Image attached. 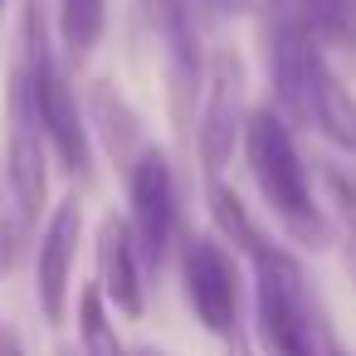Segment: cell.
<instances>
[{
    "label": "cell",
    "mask_w": 356,
    "mask_h": 356,
    "mask_svg": "<svg viewBox=\"0 0 356 356\" xmlns=\"http://www.w3.org/2000/svg\"><path fill=\"white\" fill-rule=\"evenodd\" d=\"M244 161L254 171V186L259 195L268 200L273 220L307 249H322L332 225L322 215V205L312 200V181H307V166L298 156V142L288 132V118L278 108H254L249 122H244Z\"/></svg>",
    "instance_id": "6da1fadb"
},
{
    "label": "cell",
    "mask_w": 356,
    "mask_h": 356,
    "mask_svg": "<svg viewBox=\"0 0 356 356\" xmlns=\"http://www.w3.org/2000/svg\"><path fill=\"white\" fill-rule=\"evenodd\" d=\"M249 264H254V327L264 356H322L298 259L268 239L249 254Z\"/></svg>",
    "instance_id": "7a4b0ae2"
},
{
    "label": "cell",
    "mask_w": 356,
    "mask_h": 356,
    "mask_svg": "<svg viewBox=\"0 0 356 356\" xmlns=\"http://www.w3.org/2000/svg\"><path fill=\"white\" fill-rule=\"evenodd\" d=\"M205 88H200V122H195V152H200V166L205 176L215 181L234 147L244 142V122H249V108H244V59L234 44H220L205 69H200Z\"/></svg>",
    "instance_id": "3957f363"
},
{
    "label": "cell",
    "mask_w": 356,
    "mask_h": 356,
    "mask_svg": "<svg viewBox=\"0 0 356 356\" xmlns=\"http://www.w3.org/2000/svg\"><path fill=\"white\" fill-rule=\"evenodd\" d=\"M6 166H10V195H15L20 234H30L44 200H49V137L40 122L30 74L20 64L10 74V152H6Z\"/></svg>",
    "instance_id": "277c9868"
},
{
    "label": "cell",
    "mask_w": 356,
    "mask_h": 356,
    "mask_svg": "<svg viewBox=\"0 0 356 356\" xmlns=\"http://www.w3.org/2000/svg\"><path fill=\"white\" fill-rule=\"evenodd\" d=\"M127 195H132V234L147 264H166L176 234H181V195H176V171L166 152L142 147L137 161L127 166Z\"/></svg>",
    "instance_id": "5b68a950"
},
{
    "label": "cell",
    "mask_w": 356,
    "mask_h": 356,
    "mask_svg": "<svg viewBox=\"0 0 356 356\" xmlns=\"http://www.w3.org/2000/svg\"><path fill=\"white\" fill-rule=\"evenodd\" d=\"M181 278L195 317L215 337L239 332V268L234 254L210 234H181Z\"/></svg>",
    "instance_id": "8992f818"
},
{
    "label": "cell",
    "mask_w": 356,
    "mask_h": 356,
    "mask_svg": "<svg viewBox=\"0 0 356 356\" xmlns=\"http://www.w3.org/2000/svg\"><path fill=\"white\" fill-rule=\"evenodd\" d=\"M79 239H83V210L79 200H59L44 234H40V254H35V298L44 322H64L69 312V268L79 259Z\"/></svg>",
    "instance_id": "52a82bcc"
},
{
    "label": "cell",
    "mask_w": 356,
    "mask_h": 356,
    "mask_svg": "<svg viewBox=\"0 0 356 356\" xmlns=\"http://www.w3.org/2000/svg\"><path fill=\"white\" fill-rule=\"evenodd\" d=\"M98 288L108 298V307H118L122 317H142L147 312V288H142V249L137 234L122 215H108L98 225Z\"/></svg>",
    "instance_id": "ba28073f"
},
{
    "label": "cell",
    "mask_w": 356,
    "mask_h": 356,
    "mask_svg": "<svg viewBox=\"0 0 356 356\" xmlns=\"http://www.w3.org/2000/svg\"><path fill=\"white\" fill-rule=\"evenodd\" d=\"M88 122L98 127V137H103L108 156L118 161V171L127 176V166H132V161H137V152L147 147L137 108H132L113 83H93V93H88Z\"/></svg>",
    "instance_id": "9c48e42d"
},
{
    "label": "cell",
    "mask_w": 356,
    "mask_h": 356,
    "mask_svg": "<svg viewBox=\"0 0 356 356\" xmlns=\"http://www.w3.org/2000/svg\"><path fill=\"white\" fill-rule=\"evenodd\" d=\"M307 127H317L332 147L356 156V98L341 88V79L332 74L327 59H317L312 69V93H307Z\"/></svg>",
    "instance_id": "30bf717a"
},
{
    "label": "cell",
    "mask_w": 356,
    "mask_h": 356,
    "mask_svg": "<svg viewBox=\"0 0 356 356\" xmlns=\"http://www.w3.org/2000/svg\"><path fill=\"white\" fill-rule=\"evenodd\" d=\"M147 15H152V30L161 35L166 54H171V69L181 83H195L200 79V30H195V0H147Z\"/></svg>",
    "instance_id": "8fae6325"
},
{
    "label": "cell",
    "mask_w": 356,
    "mask_h": 356,
    "mask_svg": "<svg viewBox=\"0 0 356 356\" xmlns=\"http://www.w3.org/2000/svg\"><path fill=\"white\" fill-rule=\"evenodd\" d=\"M298 15L322 49L356 54V0H298Z\"/></svg>",
    "instance_id": "7c38bea8"
},
{
    "label": "cell",
    "mask_w": 356,
    "mask_h": 356,
    "mask_svg": "<svg viewBox=\"0 0 356 356\" xmlns=\"http://www.w3.org/2000/svg\"><path fill=\"white\" fill-rule=\"evenodd\" d=\"M54 20H59V40H64L69 59H83L103 40L108 0H54Z\"/></svg>",
    "instance_id": "4fadbf2b"
},
{
    "label": "cell",
    "mask_w": 356,
    "mask_h": 356,
    "mask_svg": "<svg viewBox=\"0 0 356 356\" xmlns=\"http://www.w3.org/2000/svg\"><path fill=\"white\" fill-rule=\"evenodd\" d=\"M205 200H210V215H215L220 234H225V239H229V244H234V249H239L244 259H249V254H254L259 244H268V234H264V229L254 225L249 205H244V200H239V195H234L229 186H220V176L210 181V195H205Z\"/></svg>",
    "instance_id": "5bb4252c"
},
{
    "label": "cell",
    "mask_w": 356,
    "mask_h": 356,
    "mask_svg": "<svg viewBox=\"0 0 356 356\" xmlns=\"http://www.w3.org/2000/svg\"><path fill=\"white\" fill-rule=\"evenodd\" d=\"M79 337H83V356H127L108 322V298L98 283L79 293Z\"/></svg>",
    "instance_id": "9a60e30c"
},
{
    "label": "cell",
    "mask_w": 356,
    "mask_h": 356,
    "mask_svg": "<svg viewBox=\"0 0 356 356\" xmlns=\"http://www.w3.org/2000/svg\"><path fill=\"white\" fill-rule=\"evenodd\" d=\"M327 191H332L337 225H341V259H346V273L356 283V181L346 171H327Z\"/></svg>",
    "instance_id": "2e32d148"
},
{
    "label": "cell",
    "mask_w": 356,
    "mask_h": 356,
    "mask_svg": "<svg viewBox=\"0 0 356 356\" xmlns=\"http://www.w3.org/2000/svg\"><path fill=\"white\" fill-rule=\"evenodd\" d=\"M195 6H205L215 20H229V15H249L254 0H195Z\"/></svg>",
    "instance_id": "e0dca14e"
},
{
    "label": "cell",
    "mask_w": 356,
    "mask_h": 356,
    "mask_svg": "<svg viewBox=\"0 0 356 356\" xmlns=\"http://www.w3.org/2000/svg\"><path fill=\"white\" fill-rule=\"evenodd\" d=\"M20 244H25V234H10L6 225H0V273H6V268L15 264V254H20Z\"/></svg>",
    "instance_id": "ac0fdd59"
},
{
    "label": "cell",
    "mask_w": 356,
    "mask_h": 356,
    "mask_svg": "<svg viewBox=\"0 0 356 356\" xmlns=\"http://www.w3.org/2000/svg\"><path fill=\"white\" fill-rule=\"evenodd\" d=\"M0 356H25V351H20V341H15V332H10V327H0Z\"/></svg>",
    "instance_id": "d6986e66"
},
{
    "label": "cell",
    "mask_w": 356,
    "mask_h": 356,
    "mask_svg": "<svg viewBox=\"0 0 356 356\" xmlns=\"http://www.w3.org/2000/svg\"><path fill=\"white\" fill-rule=\"evenodd\" d=\"M322 356H351V351H346L341 341H332V337H327V341H322Z\"/></svg>",
    "instance_id": "ffe728a7"
},
{
    "label": "cell",
    "mask_w": 356,
    "mask_h": 356,
    "mask_svg": "<svg viewBox=\"0 0 356 356\" xmlns=\"http://www.w3.org/2000/svg\"><path fill=\"white\" fill-rule=\"evenodd\" d=\"M229 356H249V351H244V346H239V337H234V346H229Z\"/></svg>",
    "instance_id": "44dd1931"
},
{
    "label": "cell",
    "mask_w": 356,
    "mask_h": 356,
    "mask_svg": "<svg viewBox=\"0 0 356 356\" xmlns=\"http://www.w3.org/2000/svg\"><path fill=\"white\" fill-rule=\"evenodd\" d=\"M137 356H161V351H137Z\"/></svg>",
    "instance_id": "7402d4cb"
},
{
    "label": "cell",
    "mask_w": 356,
    "mask_h": 356,
    "mask_svg": "<svg viewBox=\"0 0 356 356\" xmlns=\"http://www.w3.org/2000/svg\"><path fill=\"white\" fill-rule=\"evenodd\" d=\"M64 356H74V351H64Z\"/></svg>",
    "instance_id": "603a6c76"
}]
</instances>
